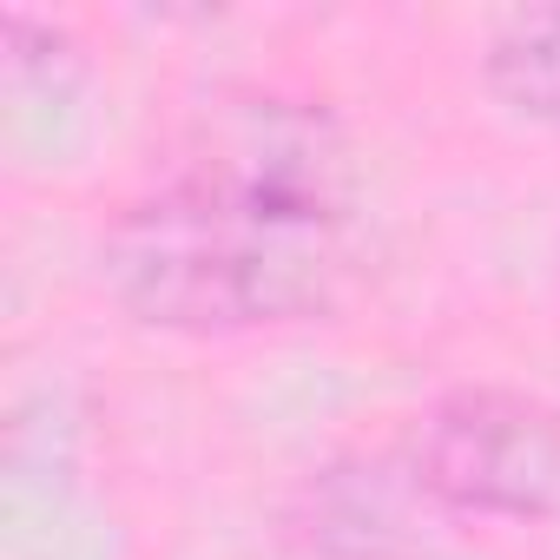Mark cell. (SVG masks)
Segmentation results:
<instances>
[{
  "instance_id": "cell-2",
  "label": "cell",
  "mask_w": 560,
  "mask_h": 560,
  "mask_svg": "<svg viewBox=\"0 0 560 560\" xmlns=\"http://www.w3.org/2000/svg\"><path fill=\"white\" fill-rule=\"evenodd\" d=\"M409 468L448 514L560 521V402L508 383H462L429 402Z\"/></svg>"
},
{
  "instance_id": "cell-3",
  "label": "cell",
  "mask_w": 560,
  "mask_h": 560,
  "mask_svg": "<svg viewBox=\"0 0 560 560\" xmlns=\"http://www.w3.org/2000/svg\"><path fill=\"white\" fill-rule=\"evenodd\" d=\"M481 80L514 119L560 126V8L501 14L481 47Z\"/></svg>"
},
{
  "instance_id": "cell-1",
  "label": "cell",
  "mask_w": 560,
  "mask_h": 560,
  "mask_svg": "<svg viewBox=\"0 0 560 560\" xmlns=\"http://www.w3.org/2000/svg\"><path fill=\"white\" fill-rule=\"evenodd\" d=\"M363 172L317 100L218 93L178 159L100 237L113 304L172 337H244L337 311L357 277Z\"/></svg>"
}]
</instances>
